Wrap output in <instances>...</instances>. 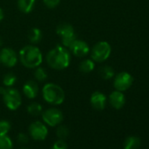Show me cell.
<instances>
[{
	"label": "cell",
	"instance_id": "obj_1",
	"mask_svg": "<svg viewBox=\"0 0 149 149\" xmlns=\"http://www.w3.org/2000/svg\"><path fill=\"white\" fill-rule=\"evenodd\" d=\"M46 60L47 64L52 68L62 70L69 66L71 61V54L67 47L56 46L47 53Z\"/></svg>",
	"mask_w": 149,
	"mask_h": 149
},
{
	"label": "cell",
	"instance_id": "obj_2",
	"mask_svg": "<svg viewBox=\"0 0 149 149\" xmlns=\"http://www.w3.org/2000/svg\"><path fill=\"white\" fill-rule=\"evenodd\" d=\"M19 55L21 63L28 68H36L41 64L43 60L42 54L39 47L33 45L24 47L20 49Z\"/></svg>",
	"mask_w": 149,
	"mask_h": 149
},
{
	"label": "cell",
	"instance_id": "obj_3",
	"mask_svg": "<svg viewBox=\"0 0 149 149\" xmlns=\"http://www.w3.org/2000/svg\"><path fill=\"white\" fill-rule=\"evenodd\" d=\"M42 96L45 101L53 105H58L63 103L65 99L64 91L57 84L50 83L44 85Z\"/></svg>",
	"mask_w": 149,
	"mask_h": 149
},
{
	"label": "cell",
	"instance_id": "obj_4",
	"mask_svg": "<svg viewBox=\"0 0 149 149\" xmlns=\"http://www.w3.org/2000/svg\"><path fill=\"white\" fill-rule=\"evenodd\" d=\"M56 33L61 37L62 45L67 48H69L74 41L77 40V34L73 26L68 23L60 24L56 27Z\"/></svg>",
	"mask_w": 149,
	"mask_h": 149
},
{
	"label": "cell",
	"instance_id": "obj_5",
	"mask_svg": "<svg viewBox=\"0 0 149 149\" xmlns=\"http://www.w3.org/2000/svg\"><path fill=\"white\" fill-rule=\"evenodd\" d=\"M111 53V47L107 41L97 42L91 50V59L97 62H103L106 61Z\"/></svg>",
	"mask_w": 149,
	"mask_h": 149
},
{
	"label": "cell",
	"instance_id": "obj_6",
	"mask_svg": "<svg viewBox=\"0 0 149 149\" xmlns=\"http://www.w3.org/2000/svg\"><path fill=\"white\" fill-rule=\"evenodd\" d=\"M2 96L5 104L11 111H15L19 109L21 105L22 98L18 90L13 88H8Z\"/></svg>",
	"mask_w": 149,
	"mask_h": 149
},
{
	"label": "cell",
	"instance_id": "obj_7",
	"mask_svg": "<svg viewBox=\"0 0 149 149\" xmlns=\"http://www.w3.org/2000/svg\"><path fill=\"white\" fill-rule=\"evenodd\" d=\"M42 119L49 126H57L63 120L62 112L56 108H50L42 112Z\"/></svg>",
	"mask_w": 149,
	"mask_h": 149
},
{
	"label": "cell",
	"instance_id": "obj_8",
	"mask_svg": "<svg viewBox=\"0 0 149 149\" xmlns=\"http://www.w3.org/2000/svg\"><path fill=\"white\" fill-rule=\"evenodd\" d=\"M133 78L132 74L127 72H120L118 73L114 78L113 85L116 91H127L132 84Z\"/></svg>",
	"mask_w": 149,
	"mask_h": 149
},
{
	"label": "cell",
	"instance_id": "obj_9",
	"mask_svg": "<svg viewBox=\"0 0 149 149\" xmlns=\"http://www.w3.org/2000/svg\"><path fill=\"white\" fill-rule=\"evenodd\" d=\"M29 133L35 140H44L48 134V130L46 125L42 122L34 121L29 126Z\"/></svg>",
	"mask_w": 149,
	"mask_h": 149
},
{
	"label": "cell",
	"instance_id": "obj_10",
	"mask_svg": "<svg viewBox=\"0 0 149 149\" xmlns=\"http://www.w3.org/2000/svg\"><path fill=\"white\" fill-rule=\"evenodd\" d=\"M18 62V56L13 48L6 47L0 51V63L7 68L14 67Z\"/></svg>",
	"mask_w": 149,
	"mask_h": 149
},
{
	"label": "cell",
	"instance_id": "obj_11",
	"mask_svg": "<svg viewBox=\"0 0 149 149\" xmlns=\"http://www.w3.org/2000/svg\"><path fill=\"white\" fill-rule=\"evenodd\" d=\"M69 50H71V52L73 53L74 56L82 58V57L86 56L89 54L90 47L87 44V42H85L84 40L77 39L69 47Z\"/></svg>",
	"mask_w": 149,
	"mask_h": 149
},
{
	"label": "cell",
	"instance_id": "obj_12",
	"mask_svg": "<svg viewBox=\"0 0 149 149\" xmlns=\"http://www.w3.org/2000/svg\"><path fill=\"white\" fill-rule=\"evenodd\" d=\"M107 98L104 94L100 91H95L91 97V104L92 107L97 111H102L105 108Z\"/></svg>",
	"mask_w": 149,
	"mask_h": 149
},
{
	"label": "cell",
	"instance_id": "obj_13",
	"mask_svg": "<svg viewBox=\"0 0 149 149\" xmlns=\"http://www.w3.org/2000/svg\"><path fill=\"white\" fill-rule=\"evenodd\" d=\"M109 101H110L111 105L114 109L119 110L125 104V97L122 93V91H115L111 93V95L109 97Z\"/></svg>",
	"mask_w": 149,
	"mask_h": 149
},
{
	"label": "cell",
	"instance_id": "obj_14",
	"mask_svg": "<svg viewBox=\"0 0 149 149\" xmlns=\"http://www.w3.org/2000/svg\"><path fill=\"white\" fill-rule=\"evenodd\" d=\"M38 92H39L38 84L33 81H28L23 86V93L27 98L30 99L35 98L38 95Z\"/></svg>",
	"mask_w": 149,
	"mask_h": 149
},
{
	"label": "cell",
	"instance_id": "obj_15",
	"mask_svg": "<svg viewBox=\"0 0 149 149\" xmlns=\"http://www.w3.org/2000/svg\"><path fill=\"white\" fill-rule=\"evenodd\" d=\"M141 140L137 136H128L124 141V149H139Z\"/></svg>",
	"mask_w": 149,
	"mask_h": 149
},
{
	"label": "cell",
	"instance_id": "obj_16",
	"mask_svg": "<svg viewBox=\"0 0 149 149\" xmlns=\"http://www.w3.org/2000/svg\"><path fill=\"white\" fill-rule=\"evenodd\" d=\"M35 6V0H18V7L23 13H31Z\"/></svg>",
	"mask_w": 149,
	"mask_h": 149
},
{
	"label": "cell",
	"instance_id": "obj_17",
	"mask_svg": "<svg viewBox=\"0 0 149 149\" xmlns=\"http://www.w3.org/2000/svg\"><path fill=\"white\" fill-rule=\"evenodd\" d=\"M28 39L33 44L39 43L42 39V32L39 28H32L28 33Z\"/></svg>",
	"mask_w": 149,
	"mask_h": 149
},
{
	"label": "cell",
	"instance_id": "obj_18",
	"mask_svg": "<svg viewBox=\"0 0 149 149\" xmlns=\"http://www.w3.org/2000/svg\"><path fill=\"white\" fill-rule=\"evenodd\" d=\"M99 76L104 79V80H109L114 77V69L110 67V66H103L99 68Z\"/></svg>",
	"mask_w": 149,
	"mask_h": 149
},
{
	"label": "cell",
	"instance_id": "obj_19",
	"mask_svg": "<svg viewBox=\"0 0 149 149\" xmlns=\"http://www.w3.org/2000/svg\"><path fill=\"white\" fill-rule=\"evenodd\" d=\"M95 68V63H94V61L93 60H91V59H86L84 61H83L79 66V69L82 73H84V74H88V73H91Z\"/></svg>",
	"mask_w": 149,
	"mask_h": 149
},
{
	"label": "cell",
	"instance_id": "obj_20",
	"mask_svg": "<svg viewBox=\"0 0 149 149\" xmlns=\"http://www.w3.org/2000/svg\"><path fill=\"white\" fill-rule=\"evenodd\" d=\"M13 143L11 138L7 135H0V149H13Z\"/></svg>",
	"mask_w": 149,
	"mask_h": 149
},
{
	"label": "cell",
	"instance_id": "obj_21",
	"mask_svg": "<svg viewBox=\"0 0 149 149\" xmlns=\"http://www.w3.org/2000/svg\"><path fill=\"white\" fill-rule=\"evenodd\" d=\"M27 112L32 116H39L42 113V106L38 103H32L27 106Z\"/></svg>",
	"mask_w": 149,
	"mask_h": 149
},
{
	"label": "cell",
	"instance_id": "obj_22",
	"mask_svg": "<svg viewBox=\"0 0 149 149\" xmlns=\"http://www.w3.org/2000/svg\"><path fill=\"white\" fill-rule=\"evenodd\" d=\"M55 134L59 139L65 140L69 135V129L66 125H58L55 131Z\"/></svg>",
	"mask_w": 149,
	"mask_h": 149
},
{
	"label": "cell",
	"instance_id": "obj_23",
	"mask_svg": "<svg viewBox=\"0 0 149 149\" xmlns=\"http://www.w3.org/2000/svg\"><path fill=\"white\" fill-rule=\"evenodd\" d=\"M17 81V77L13 73H8L6 74V76L4 77V79H3V84L6 87H12L14 85V84L16 83Z\"/></svg>",
	"mask_w": 149,
	"mask_h": 149
},
{
	"label": "cell",
	"instance_id": "obj_24",
	"mask_svg": "<svg viewBox=\"0 0 149 149\" xmlns=\"http://www.w3.org/2000/svg\"><path fill=\"white\" fill-rule=\"evenodd\" d=\"M34 77L36 78V80H38L40 82H43L47 78V74L43 68H40L39 66V67H37L36 70L34 71Z\"/></svg>",
	"mask_w": 149,
	"mask_h": 149
},
{
	"label": "cell",
	"instance_id": "obj_25",
	"mask_svg": "<svg viewBox=\"0 0 149 149\" xmlns=\"http://www.w3.org/2000/svg\"><path fill=\"white\" fill-rule=\"evenodd\" d=\"M11 130V124L7 120L0 121V135H5Z\"/></svg>",
	"mask_w": 149,
	"mask_h": 149
},
{
	"label": "cell",
	"instance_id": "obj_26",
	"mask_svg": "<svg viewBox=\"0 0 149 149\" xmlns=\"http://www.w3.org/2000/svg\"><path fill=\"white\" fill-rule=\"evenodd\" d=\"M51 149H68V146L63 139L56 140L51 146Z\"/></svg>",
	"mask_w": 149,
	"mask_h": 149
},
{
	"label": "cell",
	"instance_id": "obj_27",
	"mask_svg": "<svg viewBox=\"0 0 149 149\" xmlns=\"http://www.w3.org/2000/svg\"><path fill=\"white\" fill-rule=\"evenodd\" d=\"M45 6L49 9H54L59 6L61 0H43Z\"/></svg>",
	"mask_w": 149,
	"mask_h": 149
},
{
	"label": "cell",
	"instance_id": "obj_28",
	"mask_svg": "<svg viewBox=\"0 0 149 149\" xmlns=\"http://www.w3.org/2000/svg\"><path fill=\"white\" fill-rule=\"evenodd\" d=\"M17 140H18V142L19 143V144H21V145H26V144H27L28 143V141H29V137H28V135H26V133H19V135H18V137H17Z\"/></svg>",
	"mask_w": 149,
	"mask_h": 149
},
{
	"label": "cell",
	"instance_id": "obj_29",
	"mask_svg": "<svg viewBox=\"0 0 149 149\" xmlns=\"http://www.w3.org/2000/svg\"><path fill=\"white\" fill-rule=\"evenodd\" d=\"M4 17H5V14H4V11L0 8V21H2L3 20V19H4Z\"/></svg>",
	"mask_w": 149,
	"mask_h": 149
},
{
	"label": "cell",
	"instance_id": "obj_30",
	"mask_svg": "<svg viewBox=\"0 0 149 149\" xmlns=\"http://www.w3.org/2000/svg\"><path fill=\"white\" fill-rule=\"evenodd\" d=\"M6 91V88H4V87H0V95H3Z\"/></svg>",
	"mask_w": 149,
	"mask_h": 149
},
{
	"label": "cell",
	"instance_id": "obj_31",
	"mask_svg": "<svg viewBox=\"0 0 149 149\" xmlns=\"http://www.w3.org/2000/svg\"><path fill=\"white\" fill-rule=\"evenodd\" d=\"M2 45H3V40H2V39L0 38V47H2Z\"/></svg>",
	"mask_w": 149,
	"mask_h": 149
},
{
	"label": "cell",
	"instance_id": "obj_32",
	"mask_svg": "<svg viewBox=\"0 0 149 149\" xmlns=\"http://www.w3.org/2000/svg\"><path fill=\"white\" fill-rule=\"evenodd\" d=\"M20 149H27V148H26V147H22V148H20Z\"/></svg>",
	"mask_w": 149,
	"mask_h": 149
}]
</instances>
